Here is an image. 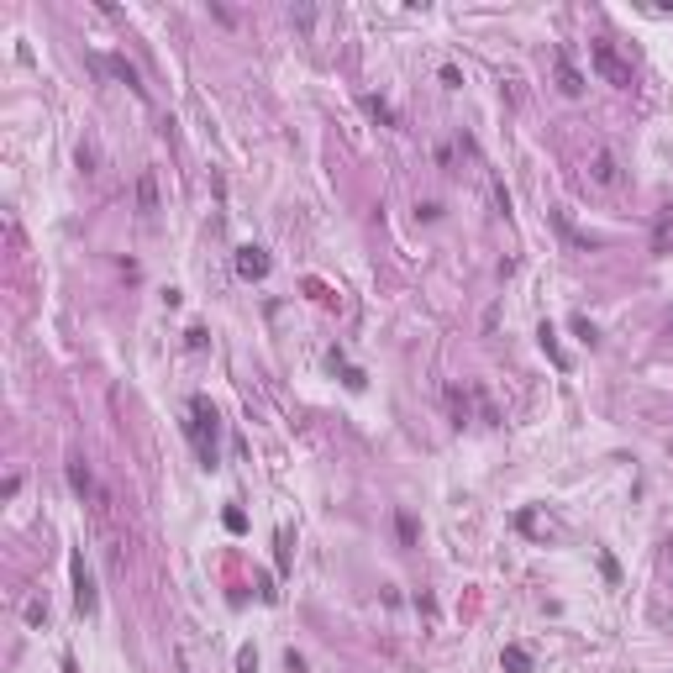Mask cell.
I'll return each instance as SVG.
<instances>
[{
	"instance_id": "cell-1",
	"label": "cell",
	"mask_w": 673,
	"mask_h": 673,
	"mask_svg": "<svg viewBox=\"0 0 673 673\" xmlns=\"http://www.w3.org/2000/svg\"><path fill=\"white\" fill-rule=\"evenodd\" d=\"M189 437H195V448H200V463L205 468H216V431H221V421H216V405L211 400H195L189 405Z\"/></svg>"
},
{
	"instance_id": "cell-2",
	"label": "cell",
	"mask_w": 673,
	"mask_h": 673,
	"mask_svg": "<svg viewBox=\"0 0 673 673\" xmlns=\"http://www.w3.org/2000/svg\"><path fill=\"white\" fill-rule=\"evenodd\" d=\"M589 63H594V74H600L605 84H615V90H631V69H626V58H621L610 42H589Z\"/></svg>"
},
{
	"instance_id": "cell-3",
	"label": "cell",
	"mask_w": 673,
	"mask_h": 673,
	"mask_svg": "<svg viewBox=\"0 0 673 673\" xmlns=\"http://www.w3.org/2000/svg\"><path fill=\"white\" fill-rule=\"evenodd\" d=\"M69 484H74V495H79V500H90V505H95V516H106V510H111V495L95 484V473H90V463H84V458H69Z\"/></svg>"
},
{
	"instance_id": "cell-4",
	"label": "cell",
	"mask_w": 673,
	"mask_h": 673,
	"mask_svg": "<svg viewBox=\"0 0 673 673\" xmlns=\"http://www.w3.org/2000/svg\"><path fill=\"white\" fill-rule=\"evenodd\" d=\"M589 184H600V189H615V184H621V158H615L605 142L589 153Z\"/></svg>"
},
{
	"instance_id": "cell-5",
	"label": "cell",
	"mask_w": 673,
	"mask_h": 673,
	"mask_svg": "<svg viewBox=\"0 0 673 673\" xmlns=\"http://www.w3.org/2000/svg\"><path fill=\"white\" fill-rule=\"evenodd\" d=\"M74 605H79V615L95 610V584H90V568H84V557H74Z\"/></svg>"
},
{
	"instance_id": "cell-6",
	"label": "cell",
	"mask_w": 673,
	"mask_h": 673,
	"mask_svg": "<svg viewBox=\"0 0 673 673\" xmlns=\"http://www.w3.org/2000/svg\"><path fill=\"white\" fill-rule=\"evenodd\" d=\"M237 274L242 279H263L269 274V253L263 248H237Z\"/></svg>"
},
{
	"instance_id": "cell-7",
	"label": "cell",
	"mask_w": 673,
	"mask_h": 673,
	"mask_svg": "<svg viewBox=\"0 0 673 673\" xmlns=\"http://www.w3.org/2000/svg\"><path fill=\"white\" fill-rule=\"evenodd\" d=\"M557 90H563V95H573V100L584 95V74L573 69V58H568V53H557Z\"/></svg>"
},
{
	"instance_id": "cell-8",
	"label": "cell",
	"mask_w": 673,
	"mask_h": 673,
	"mask_svg": "<svg viewBox=\"0 0 673 673\" xmlns=\"http://www.w3.org/2000/svg\"><path fill=\"white\" fill-rule=\"evenodd\" d=\"M137 211L142 216L158 211V179H153V168H142V174H137Z\"/></svg>"
},
{
	"instance_id": "cell-9",
	"label": "cell",
	"mask_w": 673,
	"mask_h": 673,
	"mask_svg": "<svg viewBox=\"0 0 673 673\" xmlns=\"http://www.w3.org/2000/svg\"><path fill=\"white\" fill-rule=\"evenodd\" d=\"M537 337H542V353H547V358H553V363H557V368H568V358H563V347H557V331H553V326H547V321H542V331H537Z\"/></svg>"
},
{
	"instance_id": "cell-10",
	"label": "cell",
	"mask_w": 673,
	"mask_h": 673,
	"mask_svg": "<svg viewBox=\"0 0 673 673\" xmlns=\"http://www.w3.org/2000/svg\"><path fill=\"white\" fill-rule=\"evenodd\" d=\"M500 663H505V673H532V658H526V647H505V652H500Z\"/></svg>"
},
{
	"instance_id": "cell-11",
	"label": "cell",
	"mask_w": 673,
	"mask_h": 673,
	"mask_svg": "<svg viewBox=\"0 0 673 673\" xmlns=\"http://www.w3.org/2000/svg\"><path fill=\"white\" fill-rule=\"evenodd\" d=\"M363 106H368V116H374V121H379V127H395V111H390V106H384V100H379V95H368Z\"/></svg>"
},
{
	"instance_id": "cell-12",
	"label": "cell",
	"mask_w": 673,
	"mask_h": 673,
	"mask_svg": "<svg viewBox=\"0 0 673 673\" xmlns=\"http://www.w3.org/2000/svg\"><path fill=\"white\" fill-rule=\"evenodd\" d=\"M395 532H400V547H415V521H411V510L395 516Z\"/></svg>"
},
{
	"instance_id": "cell-13",
	"label": "cell",
	"mask_w": 673,
	"mask_h": 673,
	"mask_svg": "<svg viewBox=\"0 0 673 673\" xmlns=\"http://www.w3.org/2000/svg\"><path fill=\"white\" fill-rule=\"evenodd\" d=\"M473 400H479V415H484V421H500V411H495V400H489V390H484V384L473 390Z\"/></svg>"
},
{
	"instance_id": "cell-14",
	"label": "cell",
	"mask_w": 673,
	"mask_h": 673,
	"mask_svg": "<svg viewBox=\"0 0 673 673\" xmlns=\"http://www.w3.org/2000/svg\"><path fill=\"white\" fill-rule=\"evenodd\" d=\"M95 164H100V153H95V142H79V168H84V174H95Z\"/></svg>"
},
{
	"instance_id": "cell-15",
	"label": "cell",
	"mask_w": 673,
	"mask_h": 673,
	"mask_svg": "<svg viewBox=\"0 0 673 673\" xmlns=\"http://www.w3.org/2000/svg\"><path fill=\"white\" fill-rule=\"evenodd\" d=\"M448 405H452L458 421H468V395H463V390H448Z\"/></svg>"
},
{
	"instance_id": "cell-16",
	"label": "cell",
	"mask_w": 673,
	"mask_h": 673,
	"mask_svg": "<svg viewBox=\"0 0 673 673\" xmlns=\"http://www.w3.org/2000/svg\"><path fill=\"white\" fill-rule=\"evenodd\" d=\"M47 621V605L42 600H26V626H42Z\"/></svg>"
},
{
	"instance_id": "cell-17",
	"label": "cell",
	"mask_w": 673,
	"mask_h": 673,
	"mask_svg": "<svg viewBox=\"0 0 673 673\" xmlns=\"http://www.w3.org/2000/svg\"><path fill=\"white\" fill-rule=\"evenodd\" d=\"M237 668H242V673H258V652L242 647V652H237Z\"/></svg>"
},
{
	"instance_id": "cell-18",
	"label": "cell",
	"mask_w": 673,
	"mask_h": 673,
	"mask_svg": "<svg viewBox=\"0 0 673 673\" xmlns=\"http://www.w3.org/2000/svg\"><path fill=\"white\" fill-rule=\"evenodd\" d=\"M573 331H579V337H584V342H589V347L600 342V331H594V326H589V321H584V316H573Z\"/></svg>"
},
{
	"instance_id": "cell-19",
	"label": "cell",
	"mask_w": 673,
	"mask_h": 673,
	"mask_svg": "<svg viewBox=\"0 0 673 673\" xmlns=\"http://www.w3.org/2000/svg\"><path fill=\"white\" fill-rule=\"evenodd\" d=\"M290 22H295V26H310V22H316V11H310V6H295V11H290Z\"/></svg>"
},
{
	"instance_id": "cell-20",
	"label": "cell",
	"mask_w": 673,
	"mask_h": 673,
	"mask_svg": "<svg viewBox=\"0 0 673 673\" xmlns=\"http://www.w3.org/2000/svg\"><path fill=\"white\" fill-rule=\"evenodd\" d=\"M600 568H605V579H610V584L621 579V568H615V557H610V553H600Z\"/></svg>"
}]
</instances>
